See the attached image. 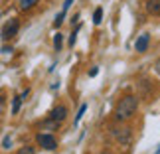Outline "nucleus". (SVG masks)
<instances>
[{
	"instance_id": "obj_1",
	"label": "nucleus",
	"mask_w": 160,
	"mask_h": 154,
	"mask_svg": "<svg viewBox=\"0 0 160 154\" xmlns=\"http://www.w3.org/2000/svg\"><path fill=\"white\" fill-rule=\"evenodd\" d=\"M137 111H138V99L134 95H127V97H122L119 101V105H117L115 117H117V121H128V119H132V117L137 115Z\"/></svg>"
},
{
	"instance_id": "obj_2",
	"label": "nucleus",
	"mask_w": 160,
	"mask_h": 154,
	"mask_svg": "<svg viewBox=\"0 0 160 154\" xmlns=\"http://www.w3.org/2000/svg\"><path fill=\"white\" fill-rule=\"evenodd\" d=\"M111 134H113V138L117 140L119 144H131V140H132V131L128 127H119V125H115L113 128H111Z\"/></svg>"
},
{
	"instance_id": "obj_3",
	"label": "nucleus",
	"mask_w": 160,
	"mask_h": 154,
	"mask_svg": "<svg viewBox=\"0 0 160 154\" xmlns=\"http://www.w3.org/2000/svg\"><path fill=\"white\" fill-rule=\"evenodd\" d=\"M18 30H20V22H18L16 18L8 20V22L4 24V28H2V40H4V42L12 40V38H14V36L18 34Z\"/></svg>"
},
{
	"instance_id": "obj_4",
	"label": "nucleus",
	"mask_w": 160,
	"mask_h": 154,
	"mask_svg": "<svg viewBox=\"0 0 160 154\" xmlns=\"http://www.w3.org/2000/svg\"><path fill=\"white\" fill-rule=\"evenodd\" d=\"M38 144L42 146V148L46 150H53L58 148V140H55V137H52V134H38Z\"/></svg>"
},
{
	"instance_id": "obj_5",
	"label": "nucleus",
	"mask_w": 160,
	"mask_h": 154,
	"mask_svg": "<svg viewBox=\"0 0 160 154\" xmlns=\"http://www.w3.org/2000/svg\"><path fill=\"white\" fill-rule=\"evenodd\" d=\"M148 44H150V36L148 34H140L137 44H134V50H137L138 53H144L146 50H148Z\"/></svg>"
},
{
	"instance_id": "obj_6",
	"label": "nucleus",
	"mask_w": 160,
	"mask_h": 154,
	"mask_svg": "<svg viewBox=\"0 0 160 154\" xmlns=\"http://www.w3.org/2000/svg\"><path fill=\"white\" fill-rule=\"evenodd\" d=\"M65 117H67V107H63V105H59V107H55L52 113H50V119L55 121V122H61V121H65Z\"/></svg>"
},
{
	"instance_id": "obj_7",
	"label": "nucleus",
	"mask_w": 160,
	"mask_h": 154,
	"mask_svg": "<svg viewBox=\"0 0 160 154\" xmlns=\"http://www.w3.org/2000/svg\"><path fill=\"white\" fill-rule=\"evenodd\" d=\"M146 10H148L152 16H160V0H148V2H146Z\"/></svg>"
},
{
	"instance_id": "obj_8",
	"label": "nucleus",
	"mask_w": 160,
	"mask_h": 154,
	"mask_svg": "<svg viewBox=\"0 0 160 154\" xmlns=\"http://www.w3.org/2000/svg\"><path fill=\"white\" fill-rule=\"evenodd\" d=\"M36 4H38V0H18V6H20V10H32Z\"/></svg>"
},
{
	"instance_id": "obj_9",
	"label": "nucleus",
	"mask_w": 160,
	"mask_h": 154,
	"mask_svg": "<svg viewBox=\"0 0 160 154\" xmlns=\"http://www.w3.org/2000/svg\"><path fill=\"white\" fill-rule=\"evenodd\" d=\"M20 105H22V97H14V103H12V115H16L20 111Z\"/></svg>"
},
{
	"instance_id": "obj_10",
	"label": "nucleus",
	"mask_w": 160,
	"mask_h": 154,
	"mask_svg": "<svg viewBox=\"0 0 160 154\" xmlns=\"http://www.w3.org/2000/svg\"><path fill=\"white\" fill-rule=\"evenodd\" d=\"M16 154H36V148H34V146H30V144H26V146H22Z\"/></svg>"
},
{
	"instance_id": "obj_11",
	"label": "nucleus",
	"mask_w": 160,
	"mask_h": 154,
	"mask_svg": "<svg viewBox=\"0 0 160 154\" xmlns=\"http://www.w3.org/2000/svg\"><path fill=\"white\" fill-rule=\"evenodd\" d=\"M61 42H63V36L61 34H55V38H53V46H55V50H61Z\"/></svg>"
},
{
	"instance_id": "obj_12",
	"label": "nucleus",
	"mask_w": 160,
	"mask_h": 154,
	"mask_svg": "<svg viewBox=\"0 0 160 154\" xmlns=\"http://www.w3.org/2000/svg\"><path fill=\"white\" fill-rule=\"evenodd\" d=\"M101 18H103V8H97L95 14H93V22L95 24H101Z\"/></svg>"
},
{
	"instance_id": "obj_13",
	"label": "nucleus",
	"mask_w": 160,
	"mask_h": 154,
	"mask_svg": "<svg viewBox=\"0 0 160 154\" xmlns=\"http://www.w3.org/2000/svg\"><path fill=\"white\" fill-rule=\"evenodd\" d=\"M85 109H87V105H81V109H79V113H77V117H75V125L79 121H81V117H83V113H85Z\"/></svg>"
},
{
	"instance_id": "obj_14",
	"label": "nucleus",
	"mask_w": 160,
	"mask_h": 154,
	"mask_svg": "<svg viewBox=\"0 0 160 154\" xmlns=\"http://www.w3.org/2000/svg\"><path fill=\"white\" fill-rule=\"evenodd\" d=\"M61 22H63V12H61V14H59L58 18H55V22H53V26H55V28H59V26H61Z\"/></svg>"
},
{
	"instance_id": "obj_15",
	"label": "nucleus",
	"mask_w": 160,
	"mask_h": 154,
	"mask_svg": "<svg viewBox=\"0 0 160 154\" xmlns=\"http://www.w3.org/2000/svg\"><path fill=\"white\" fill-rule=\"evenodd\" d=\"M77 32H79V28H77V30H75V32H73V34L69 36V44H71V46H73V44H75V40H77Z\"/></svg>"
},
{
	"instance_id": "obj_16",
	"label": "nucleus",
	"mask_w": 160,
	"mask_h": 154,
	"mask_svg": "<svg viewBox=\"0 0 160 154\" xmlns=\"http://www.w3.org/2000/svg\"><path fill=\"white\" fill-rule=\"evenodd\" d=\"M71 2H73V0H63V14H65L67 10H69V6H71Z\"/></svg>"
},
{
	"instance_id": "obj_17",
	"label": "nucleus",
	"mask_w": 160,
	"mask_h": 154,
	"mask_svg": "<svg viewBox=\"0 0 160 154\" xmlns=\"http://www.w3.org/2000/svg\"><path fill=\"white\" fill-rule=\"evenodd\" d=\"M97 71H99V69H97V67H93V69L89 71V75H91V77H95V75H97Z\"/></svg>"
},
{
	"instance_id": "obj_18",
	"label": "nucleus",
	"mask_w": 160,
	"mask_h": 154,
	"mask_svg": "<svg viewBox=\"0 0 160 154\" xmlns=\"http://www.w3.org/2000/svg\"><path fill=\"white\" fill-rule=\"evenodd\" d=\"M10 52H12V47H8V46L2 47V53H10Z\"/></svg>"
},
{
	"instance_id": "obj_19",
	"label": "nucleus",
	"mask_w": 160,
	"mask_h": 154,
	"mask_svg": "<svg viewBox=\"0 0 160 154\" xmlns=\"http://www.w3.org/2000/svg\"><path fill=\"white\" fill-rule=\"evenodd\" d=\"M2 105H4V99H2V95H0V113H2Z\"/></svg>"
},
{
	"instance_id": "obj_20",
	"label": "nucleus",
	"mask_w": 160,
	"mask_h": 154,
	"mask_svg": "<svg viewBox=\"0 0 160 154\" xmlns=\"http://www.w3.org/2000/svg\"><path fill=\"white\" fill-rule=\"evenodd\" d=\"M154 67H156V71H158V73H160V59H158V61H156V65H154Z\"/></svg>"
},
{
	"instance_id": "obj_21",
	"label": "nucleus",
	"mask_w": 160,
	"mask_h": 154,
	"mask_svg": "<svg viewBox=\"0 0 160 154\" xmlns=\"http://www.w3.org/2000/svg\"><path fill=\"white\" fill-rule=\"evenodd\" d=\"M154 154H160V146H158V148H156V152H154Z\"/></svg>"
}]
</instances>
